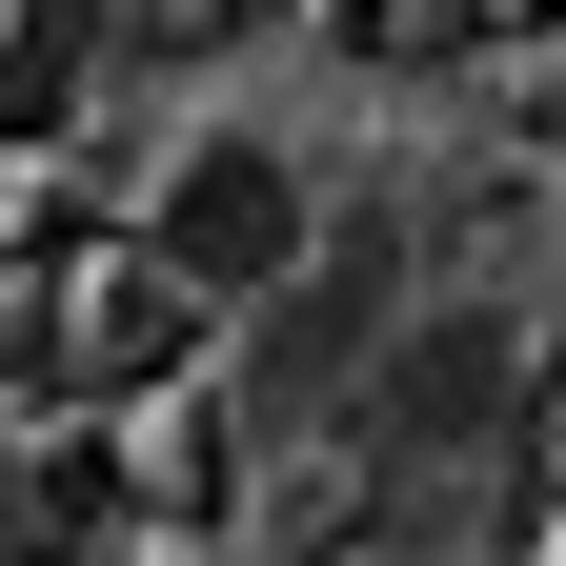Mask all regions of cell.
Segmentation results:
<instances>
[{
  "label": "cell",
  "mask_w": 566,
  "mask_h": 566,
  "mask_svg": "<svg viewBox=\"0 0 566 566\" xmlns=\"http://www.w3.org/2000/svg\"><path fill=\"white\" fill-rule=\"evenodd\" d=\"M304 243H324L304 142H263V122H182V142H163V182H142V263H163L182 304H223V324H243Z\"/></svg>",
  "instance_id": "2"
},
{
  "label": "cell",
  "mask_w": 566,
  "mask_h": 566,
  "mask_svg": "<svg viewBox=\"0 0 566 566\" xmlns=\"http://www.w3.org/2000/svg\"><path fill=\"white\" fill-rule=\"evenodd\" d=\"M385 324H405V223H385V202H365V223L324 202V243H304V263L243 304V405H283V424H344V385L385 365Z\"/></svg>",
  "instance_id": "3"
},
{
  "label": "cell",
  "mask_w": 566,
  "mask_h": 566,
  "mask_svg": "<svg viewBox=\"0 0 566 566\" xmlns=\"http://www.w3.org/2000/svg\"><path fill=\"white\" fill-rule=\"evenodd\" d=\"M526 405H546V324L485 304V283H446V304H405L385 365L344 385V446H385V465H506Z\"/></svg>",
  "instance_id": "1"
},
{
  "label": "cell",
  "mask_w": 566,
  "mask_h": 566,
  "mask_svg": "<svg viewBox=\"0 0 566 566\" xmlns=\"http://www.w3.org/2000/svg\"><path fill=\"white\" fill-rule=\"evenodd\" d=\"M506 21H566V0H506Z\"/></svg>",
  "instance_id": "4"
}]
</instances>
